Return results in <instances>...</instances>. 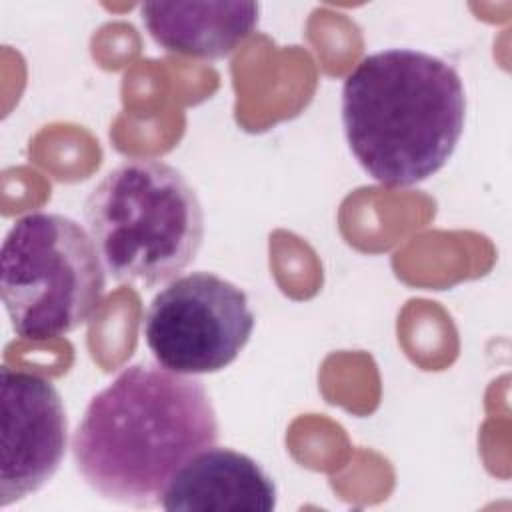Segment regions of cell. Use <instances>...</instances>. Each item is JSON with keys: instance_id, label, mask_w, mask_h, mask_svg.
<instances>
[{"instance_id": "52a82bcc", "label": "cell", "mask_w": 512, "mask_h": 512, "mask_svg": "<svg viewBox=\"0 0 512 512\" xmlns=\"http://www.w3.org/2000/svg\"><path fill=\"white\" fill-rule=\"evenodd\" d=\"M276 502V484L254 458L210 446L174 474L160 504L170 512H272Z\"/></svg>"}, {"instance_id": "8992f818", "label": "cell", "mask_w": 512, "mask_h": 512, "mask_svg": "<svg viewBox=\"0 0 512 512\" xmlns=\"http://www.w3.org/2000/svg\"><path fill=\"white\" fill-rule=\"evenodd\" d=\"M2 460L0 506L38 492L60 468L68 418L58 388L42 374L0 368Z\"/></svg>"}, {"instance_id": "7a4b0ae2", "label": "cell", "mask_w": 512, "mask_h": 512, "mask_svg": "<svg viewBox=\"0 0 512 512\" xmlns=\"http://www.w3.org/2000/svg\"><path fill=\"white\" fill-rule=\"evenodd\" d=\"M466 120L460 74L446 60L386 48L342 86V126L358 164L384 186H414L454 154Z\"/></svg>"}, {"instance_id": "ba28073f", "label": "cell", "mask_w": 512, "mask_h": 512, "mask_svg": "<svg viewBox=\"0 0 512 512\" xmlns=\"http://www.w3.org/2000/svg\"><path fill=\"white\" fill-rule=\"evenodd\" d=\"M256 2H146L142 22L164 50L204 60L228 56L258 26Z\"/></svg>"}, {"instance_id": "6da1fadb", "label": "cell", "mask_w": 512, "mask_h": 512, "mask_svg": "<svg viewBox=\"0 0 512 512\" xmlns=\"http://www.w3.org/2000/svg\"><path fill=\"white\" fill-rule=\"evenodd\" d=\"M218 418L204 384L160 364H132L88 402L72 458L102 498L152 508L174 474L214 446Z\"/></svg>"}, {"instance_id": "3957f363", "label": "cell", "mask_w": 512, "mask_h": 512, "mask_svg": "<svg viewBox=\"0 0 512 512\" xmlns=\"http://www.w3.org/2000/svg\"><path fill=\"white\" fill-rule=\"evenodd\" d=\"M84 218L106 272L124 284L158 286L198 254L204 212L184 174L154 158H130L88 194Z\"/></svg>"}, {"instance_id": "5b68a950", "label": "cell", "mask_w": 512, "mask_h": 512, "mask_svg": "<svg viewBox=\"0 0 512 512\" xmlns=\"http://www.w3.org/2000/svg\"><path fill=\"white\" fill-rule=\"evenodd\" d=\"M254 314L242 288L214 272H190L162 288L142 320L154 360L178 374H210L248 344Z\"/></svg>"}, {"instance_id": "277c9868", "label": "cell", "mask_w": 512, "mask_h": 512, "mask_svg": "<svg viewBox=\"0 0 512 512\" xmlns=\"http://www.w3.org/2000/svg\"><path fill=\"white\" fill-rule=\"evenodd\" d=\"M104 272L76 220L56 212L14 220L0 250V294L16 336L42 342L82 326L104 296Z\"/></svg>"}]
</instances>
